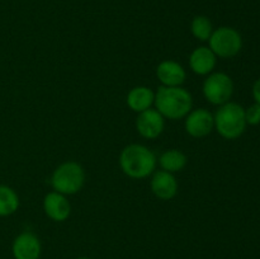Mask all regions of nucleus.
I'll list each match as a JSON object with an SVG mask.
<instances>
[{"mask_svg": "<svg viewBox=\"0 0 260 259\" xmlns=\"http://www.w3.org/2000/svg\"><path fill=\"white\" fill-rule=\"evenodd\" d=\"M118 164L131 179H145L156 170L157 157L154 151L141 144H129L119 152Z\"/></svg>", "mask_w": 260, "mask_h": 259, "instance_id": "obj_1", "label": "nucleus"}, {"mask_svg": "<svg viewBox=\"0 0 260 259\" xmlns=\"http://www.w3.org/2000/svg\"><path fill=\"white\" fill-rule=\"evenodd\" d=\"M253 98L255 103L260 104V79H258L253 85Z\"/></svg>", "mask_w": 260, "mask_h": 259, "instance_id": "obj_19", "label": "nucleus"}, {"mask_svg": "<svg viewBox=\"0 0 260 259\" xmlns=\"http://www.w3.org/2000/svg\"><path fill=\"white\" fill-rule=\"evenodd\" d=\"M137 134L146 140H155L164 132L165 118L155 108L137 114L136 118Z\"/></svg>", "mask_w": 260, "mask_h": 259, "instance_id": "obj_8", "label": "nucleus"}, {"mask_svg": "<svg viewBox=\"0 0 260 259\" xmlns=\"http://www.w3.org/2000/svg\"><path fill=\"white\" fill-rule=\"evenodd\" d=\"M202 93L208 103L218 107L222 106L230 102L234 94L233 79L226 73L213 71L203 80Z\"/></svg>", "mask_w": 260, "mask_h": 259, "instance_id": "obj_5", "label": "nucleus"}, {"mask_svg": "<svg viewBox=\"0 0 260 259\" xmlns=\"http://www.w3.org/2000/svg\"><path fill=\"white\" fill-rule=\"evenodd\" d=\"M150 189L160 201H170L178 195L179 184L174 174L165 170H155L150 179Z\"/></svg>", "mask_w": 260, "mask_h": 259, "instance_id": "obj_9", "label": "nucleus"}, {"mask_svg": "<svg viewBox=\"0 0 260 259\" xmlns=\"http://www.w3.org/2000/svg\"><path fill=\"white\" fill-rule=\"evenodd\" d=\"M208 42V47L217 57L231 58L238 55L243 48L241 35L231 27H220L213 29Z\"/></svg>", "mask_w": 260, "mask_h": 259, "instance_id": "obj_6", "label": "nucleus"}, {"mask_svg": "<svg viewBox=\"0 0 260 259\" xmlns=\"http://www.w3.org/2000/svg\"><path fill=\"white\" fill-rule=\"evenodd\" d=\"M154 107L165 119L178 121L193 109L192 94L183 86H159Z\"/></svg>", "mask_w": 260, "mask_h": 259, "instance_id": "obj_2", "label": "nucleus"}, {"mask_svg": "<svg viewBox=\"0 0 260 259\" xmlns=\"http://www.w3.org/2000/svg\"><path fill=\"white\" fill-rule=\"evenodd\" d=\"M12 253L14 259H40L42 253L41 240L30 231L20 233L13 240Z\"/></svg>", "mask_w": 260, "mask_h": 259, "instance_id": "obj_10", "label": "nucleus"}, {"mask_svg": "<svg viewBox=\"0 0 260 259\" xmlns=\"http://www.w3.org/2000/svg\"><path fill=\"white\" fill-rule=\"evenodd\" d=\"M212 32V22L206 15H196L190 22V33L196 40L201 41V42H206V41L210 40Z\"/></svg>", "mask_w": 260, "mask_h": 259, "instance_id": "obj_17", "label": "nucleus"}, {"mask_svg": "<svg viewBox=\"0 0 260 259\" xmlns=\"http://www.w3.org/2000/svg\"><path fill=\"white\" fill-rule=\"evenodd\" d=\"M161 170L169 172L172 174H175L178 172H182L187 167L188 157L183 151L178 149H169L165 150L160 157L157 159Z\"/></svg>", "mask_w": 260, "mask_h": 259, "instance_id": "obj_15", "label": "nucleus"}, {"mask_svg": "<svg viewBox=\"0 0 260 259\" xmlns=\"http://www.w3.org/2000/svg\"><path fill=\"white\" fill-rule=\"evenodd\" d=\"M86 174L83 165L78 161L69 160L53 170L51 175V185L56 192L65 196H74L83 189Z\"/></svg>", "mask_w": 260, "mask_h": 259, "instance_id": "obj_4", "label": "nucleus"}, {"mask_svg": "<svg viewBox=\"0 0 260 259\" xmlns=\"http://www.w3.org/2000/svg\"><path fill=\"white\" fill-rule=\"evenodd\" d=\"M217 56L208 46H198L189 55V68L196 75L207 76L215 71Z\"/></svg>", "mask_w": 260, "mask_h": 259, "instance_id": "obj_13", "label": "nucleus"}, {"mask_svg": "<svg viewBox=\"0 0 260 259\" xmlns=\"http://www.w3.org/2000/svg\"><path fill=\"white\" fill-rule=\"evenodd\" d=\"M155 102V91L146 85L134 86L126 96V103L131 111L137 114L152 108Z\"/></svg>", "mask_w": 260, "mask_h": 259, "instance_id": "obj_14", "label": "nucleus"}, {"mask_svg": "<svg viewBox=\"0 0 260 259\" xmlns=\"http://www.w3.org/2000/svg\"><path fill=\"white\" fill-rule=\"evenodd\" d=\"M43 211L50 220L55 222H63L71 215V203L69 202L68 196L52 190L48 192L43 198Z\"/></svg>", "mask_w": 260, "mask_h": 259, "instance_id": "obj_11", "label": "nucleus"}, {"mask_svg": "<svg viewBox=\"0 0 260 259\" xmlns=\"http://www.w3.org/2000/svg\"><path fill=\"white\" fill-rule=\"evenodd\" d=\"M19 205L18 193L9 185L0 184V217H7L15 213Z\"/></svg>", "mask_w": 260, "mask_h": 259, "instance_id": "obj_16", "label": "nucleus"}, {"mask_svg": "<svg viewBox=\"0 0 260 259\" xmlns=\"http://www.w3.org/2000/svg\"><path fill=\"white\" fill-rule=\"evenodd\" d=\"M76 259H90V258H88V256H80V258H76Z\"/></svg>", "mask_w": 260, "mask_h": 259, "instance_id": "obj_20", "label": "nucleus"}, {"mask_svg": "<svg viewBox=\"0 0 260 259\" xmlns=\"http://www.w3.org/2000/svg\"><path fill=\"white\" fill-rule=\"evenodd\" d=\"M184 130L190 137L203 139L215 130L213 114L206 108L192 109L184 117Z\"/></svg>", "mask_w": 260, "mask_h": 259, "instance_id": "obj_7", "label": "nucleus"}, {"mask_svg": "<svg viewBox=\"0 0 260 259\" xmlns=\"http://www.w3.org/2000/svg\"><path fill=\"white\" fill-rule=\"evenodd\" d=\"M155 74L161 86H182L187 79L185 69L174 60H162Z\"/></svg>", "mask_w": 260, "mask_h": 259, "instance_id": "obj_12", "label": "nucleus"}, {"mask_svg": "<svg viewBox=\"0 0 260 259\" xmlns=\"http://www.w3.org/2000/svg\"><path fill=\"white\" fill-rule=\"evenodd\" d=\"M213 119L215 130L225 140H236L245 132V109L235 102H228L218 107Z\"/></svg>", "mask_w": 260, "mask_h": 259, "instance_id": "obj_3", "label": "nucleus"}, {"mask_svg": "<svg viewBox=\"0 0 260 259\" xmlns=\"http://www.w3.org/2000/svg\"><path fill=\"white\" fill-rule=\"evenodd\" d=\"M245 119L246 124H251V126H256L260 123V104L254 103L253 106L245 109Z\"/></svg>", "mask_w": 260, "mask_h": 259, "instance_id": "obj_18", "label": "nucleus"}]
</instances>
